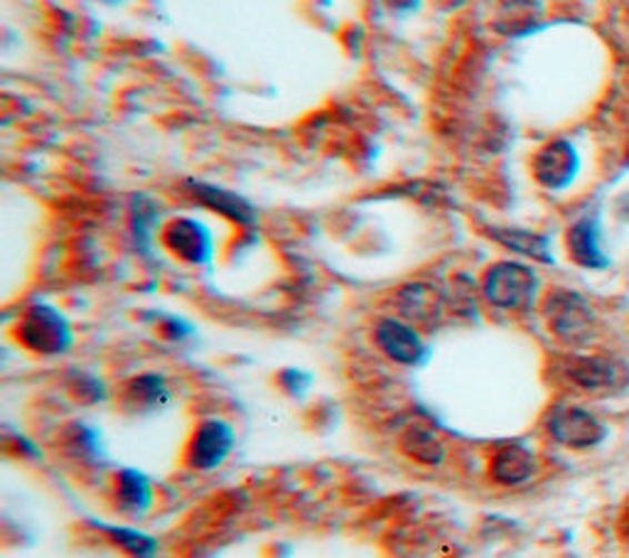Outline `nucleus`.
I'll list each match as a JSON object with an SVG mask.
<instances>
[{"instance_id": "1", "label": "nucleus", "mask_w": 629, "mask_h": 558, "mask_svg": "<svg viewBox=\"0 0 629 558\" xmlns=\"http://www.w3.org/2000/svg\"><path fill=\"white\" fill-rule=\"evenodd\" d=\"M536 276L521 263H497L485 276V296L497 308L519 310L527 308L536 296Z\"/></svg>"}, {"instance_id": "2", "label": "nucleus", "mask_w": 629, "mask_h": 558, "mask_svg": "<svg viewBox=\"0 0 629 558\" xmlns=\"http://www.w3.org/2000/svg\"><path fill=\"white\" fill-rule=\"evenodd\" d=\"M563 377L582 391L615 393L629 383V369L608 357H576L563 365Z\"/></svg>"}, {"instance_id": "3", "label": "nucleus", "mask_w": 629, "mask_h": 558, "mask_svg": "<svg viewBox=\"0 0 629 558\" xmlns=\"http://www.w3.org/2000/svg\"><path fill=\"white\" fill-rule=\"evenodd\" d=\"M546 318H549L553 332L566 342H586L592 335V312L586 300L576 293L558 290L546 300Z\"/></svg>"}, {"instance_id": "4", "label": "nucleus", "mask_w": 629, "mask_h": 558, "mask_svg": "<svg viewBox=\"0 0 629 558\" xmlns=\"http://www.w3.org/2000/svg\"><path fill=\"white\" fill-rule=\"evenodd\" d=\"M549 434L568 448H592L605 438V426L578 406H558L549 416Z\"/></svg>"}, {"instance_id": "5", "label": "nucleus", "mask_w": 629, "mask_h": 558, "mask_svg": "<svg viewBox=\"0 0 629 558\" xmlns=\"http://www.w3.org/2000/svg\"><path fill=\"white\" fill-rule=\"evenodd\" d=\"M234 446V431L231 426L219 421V418H209L192 436V444L188 450V460L197 470H214L227 460Z\"/></svg>"}, {"instance_id": "6", "label": "nucleus", "mask_w": 629, "mask_h": 558, "mask_svg": "<svg viewBox=\"0 0 629 558\" xmlns=\"http://www.w3.org/2000/svg\"><path fill=\"white\" fill-rule=\"evenodd\" d=\"M20 335L28 347L42 355H57L67 350L69 345L67 322L50 308H34L28 312V318L22 320Z\"/></svg>"}, {"instance_id": "7", "label": "nucleus", "mask_w": 629, "mask_h": 558, "mask_svg": "<svg viewBox=\"0 0 629 558\" xmlns=\"http://www.w3.org/2000/svg\"><path fill=\"white\" fill-rule=\"evenodd\" d=\"M377 342L383 352L401 365H418L426 357L423 340L409 325L399 320H383L377 328Z\"/></svg>"}, {"instance_id": "8", "label": "nucleus", "mask_w": 629, "mask_h": 558, "mask_svg": "<svg viewBox=\"0 0 629 558\" xmlns=\"http://www.w3.org/2000/svg\"><path fill=\"white\" fill-rule=\"evenodd\" d=\"M533 452L521 444H509L497 450L492 460V478L499 485H521L533 475Z\"/></svg>"}, {"instance_id": "9", "label": "nucleus", "mask_w": 629, "mask_h": 558, "mask_svg": "<svg viewBox=\"0 0 629 558\" xmlns=\"http://www.w3.org/2000/svg\"><path fill=\"white\" fill-rule=\"evenodd\" d=\"M401 448L411 460L421 465H440L446 458V446L430 426L411 424L401 436Z\"/></svg>"}, {"instance_id": "10", "label": "nucleus", "mask_w": 629, "mask_h": 558, "mask_svg": "<svg viewBox=\"0 0 629 558\" xmlns=\"http://www.w3.org/2000/svg\"><path fill=\"white\" fill-rule=\"evenodd\" d=\"M536 172L539 180L549 188H561L576 172V153L568 143H553L541 153L539 162H536Z\"/></svg>"}, {"instance_id": "11", "label": "nucleus", "mask_w": 629, "mask_h": 558, "mask_svg": "<svg viewBox=\"0 0 629 558\" xmlns=\"http://www.w3.org/2000/svg\"><path fill=\"white\" fill-rule=\"evenodd\" d=\"M568 249L570 253H573V259L582 266H588V269H600V266L605 263L598 227L596 222H590V219H586V222H578L573 229H570Z\"/></svg>"}, {"instance_id": "12", "label": "nucleus", "mask_w": 629, "mask_h": 558, "mask_svg": "<svg viewBox=\"0 0 629 558\" xmlns=\"http://www.w3.org/2000/svg\"><path fill=\"white\" fill-rule=\"evenodd\" d=\"M153 502V487L138 470H123L119 478V505L131 515H143Z\"/></svg>"}, {"instance_id": "13", "label": "nucleus", "mask_w": 629, "mask_h": 558, "mask_svg": "<svg viewBox=\"0 0 629 558\" xmlns=\"http://www.w3.org/2000/svg\"><path fill=\"white\" fill-rule=\"evenodd\" d=\"M168 243L180 256H184V259H192V261H200L209 249L207 235L192 222L172 225V229L168 231Z\"/></svg>"}, {"instance_id": "14", "label": "nucleus", "mask_w": 629, "mask_h": 558, "mask_svg": "<svg viewBox=\"0 0 629 558\" xmlns=\"http://www.w3.org/2000/svg\"><path fill=\"white\" fill-rule=\"evenodd\" d=\"M401 310H403V316H409L411 320L430 322L440 316V300L436 296V290L423 288V286H411L409 290H403Z\"/></svg>"}, {"instance_id": "15", "label": "nucleus", "mask_w": 629, "mask_h": 558, "mask_svg": "<svg viewBox=\"0 0 629 558\" xmlns=\"http://www.w3.org/2000/svg\"><path fill=\"white\" fill-rule=\"evenodd\" d=\"M170 399L166 381L160 377H141L133 383H128L126 401L133 403L136 409H156V406L166 403Z\"/></svg>"}, {"instance_id": "16", "label": "nucleus", "mask_w": 629, "mask_h": 558, "mask_svg": "<svg viewBox=\"0 0 629 558\" xmlns=\"http://www.w3.org/2000/svg\"><path fill=\"white\" fill-rule=\"evenodd\" d=\"M194 195L200 197L202 202H207L209 207L219 209L221 215L237 219V222H251L249 205H243L239 197H234V195H227V192L214 190V188H204V185H194Z\"/></svg>"}, {"instance_id": "17", "label": "nucleus", "mask_w": 629, "mask_h": 558, "mask_svg": "<svg viewBox=\"0 0 629 558\" xmlns=\"http://www.w3.org/2000/svg\"><path fill=\"white\" fill-rule=\"evenodd\" d=\"M109 537L113 539L116 546H121L126 554H131L133 558H153L158 551V541L148 534L138 529H126V527H107Z\"/></svg>"}, {"instance_id": "18", "label": "nucleus", "mask_w": 629, "mask_h": 558, "mask_svg": "<svg viewBox=\"0 0 629 558\" xmlns=\"http://www.w3.org/2000/svg\"><path fill=\"white\" fill-rule=\"evenodd\" d=\"M499 241L505 243V247L515 249L519 253H527L533 256V259H541V261H549V247H546V239L543 237H536L529 235V231H497L495 235Z\"/></svg>"}]
</instances>
